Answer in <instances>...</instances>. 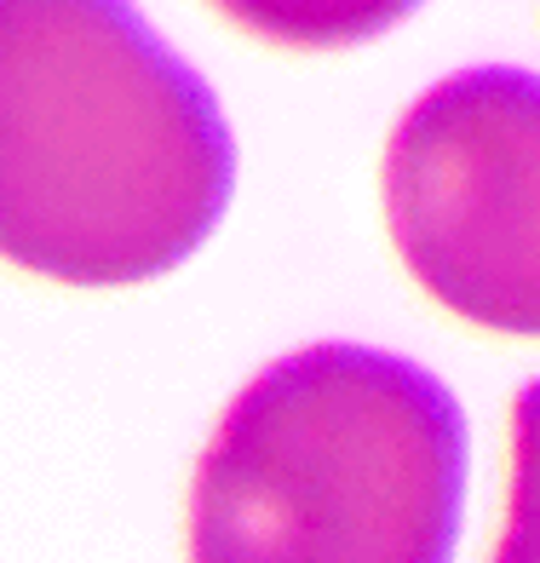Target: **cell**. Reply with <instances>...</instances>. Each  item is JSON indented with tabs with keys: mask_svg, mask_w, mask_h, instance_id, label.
Wrapping results in <instances>:
<instances>
[{
	"mask_svg": "<svg viewBox=\"0 0 540 563\" xmlns=\"http://www.w3.org/2000/svg\"><path fill=\"white\" fill-rule=\"evenodd\" d=\"M472 426L431 368L322 340L224 408L190 483V563H454Z\"/></svg>",
	"mask_w": 540,
	"mask_h": 563,
	"instance_id": "2",
	"label": "cell"
},
{
	"mask_svg": "<svg viewBox=\"0 0 540 563\" xmlns=\"http://www.w3.org/2000/svg\"><path fill=\"white\" fill-rule=\"evenodd\" d=\"M488 563H540V379H529L511 402L506 523Z\"/></svg>",
	"mask_w": 540,
	"mask_h": 563,
	"instance_id": "5",
	"label": "cell"
},
{
	"mask_svg": "<svg viewBox=\"0 0 540 563\" xmlns=\"http://www.w3.org/2000/svg\"><path fill=\"white\" fill-rule=\"evenodd\" d=\"M242 35L288 46V53H345L379 41L385 30L420 7V0H208Z\"/></svg>",
	"mask_w": 540,
	"mask_h": 563,
	"instance_id": "4",
	"label": "cell"
},
{
	"mask_svg": "<svg viewBox=\"0 0 540 563\" xmlns=\"http://www.w3.org/2000/svg\"><path fill=\"white\" fill-rule=\"evenodd\" d=\"M236 139L133 0H0V260L64 288L156 282L219 230Z\"/></svg>",
	"mask_w": 540,
	"mask_h": 563,
	"instance_id": "1",
	"label": "cell"
},
{
	"mask_svg": "<svg viewBox=\"0 0 540 563\" xmlns=\"http://www.w3.org/2000/svg\"><path fill=\"white\" fill-rule=\"evenodd\" d=\"M385 230L449 317L540 340V75L477 64L426 87L385 139Z\"/></svg>",
	"mask_w": 540,
	"mask_h": 563,
	"instance_id": "3",
	"label": "cell"
}]
</instances>
